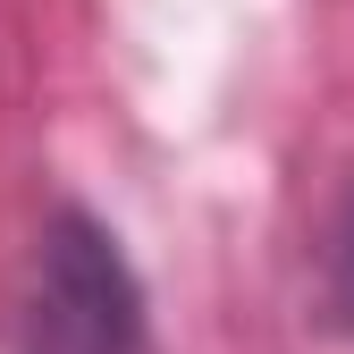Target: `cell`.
<instances>
[{
	"label": "cell",
	"mask_w": 354,
	"mask_h": 354,
	"mask_svg": "<svg viewBox=\"0 0 354 354\" xmlns=\"http://www.w3.org/2000/svg\"><path fill=\"white\" fill-rule=\"evenodd\" d=\"M9 354H160L152 287L93 203L59 194L42 211L9 313Z\"/></svg>",
	"instance_id": "6da1fadb"
},
{
	"label": "cell",
	"mask_w": 354,
	"mask_h": 354,
	"mask_svg": "<svg viewBox=\"0 0 354 354\" xmlns=\"http://www.w3.org/2000/svg\"><path fill=\"white\" fill-rule=\"evenodd\" d=\"M313 321L321 337H337V346H354V177L337 186V203H329V219H321V253H313Z\"/></svg>",
	"instance_id": "7a4b0ae2"
}]
</instances>
